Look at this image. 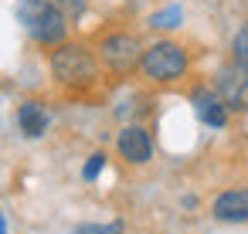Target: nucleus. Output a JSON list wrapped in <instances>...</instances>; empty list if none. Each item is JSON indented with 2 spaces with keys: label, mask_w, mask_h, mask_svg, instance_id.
Here are the masks:
<instances>
[{
  "label": "nucleus",
  "mask_w": 248,
  "mask_h": 234,
  "mask_svg": "<svg viewBox=\"0 0 248 234\" xmlns=\"http://www.w3.org/2000/svg\"><path fill=\"white\" fill-rule=\"evenodd\" d=\"M17 21L38 41L41 48H58L68 38V17L51 4V0H21L17 4Z\"/></svg>",
  "instance_id": "f257e3e1"
},
{
  "label": "nucleus",
  "mask_w": 248,
  "mask_h": 234,
  "mask_svg": "<svg viewBox=\"0 0 248 234\" xmlns=\"http://www.w3.org/2000/svg\"><path fill=\"white\" fill-rule=\"evenodd\" d=\"M48 65H51L55 82L58 85H68V88H85L99 75V58L85 44H75V41H62L51 51V61Z\"/></svg>",
  "instance_id": "f03ea898"
},
{
  "label": "nucleus",
  "mask_w": 248,
  "mask_h": 234,
  "mask_svg": "<svg viewBox=\"0 0 248 234\" xmlns=\"http://www.w3.org/2000/svg\"><path fill=\"white\" fill-rule=\"evenodd\" d=\"M190 68V58H187V48H180L177 41H153L150 48H143V61H140V72L143 78H150L153 85H170V82H180Z\"/></svg>",
  "instance_id": "7ed1b4c3"
},
{
  "label": "nucleus",
  "mask_w": 248,
  "mask_h": 234,
  "mask_svg": "<svg viewBox=\"0 0 248 234\" xmlns=\"http://www.w3.org/2000/svg\"><path fill=\"white\" fill-rule=\"evenodd\" d=\"M99 61L116 72V75H129L133 68H140L143 61V44L136 34H126V31H116V34H106L99 41Z\"/></svg>",
  "instance_id": "20e7f679"
},
{
  "label": "nucleus",
  "mask_w": 248,
  "mask_h": 234,
  "mask_svg": "<svg viewBox=\"0 0 248 234\" xmlns=\"http://www.w3.org/2000/svg\"><path fill=\"white\" fill-rule=\"evenodd\" d=\"M214 88L224 99L228 109L234 112H248V65L241 61H228L224 68H217L214 75Z\"/></svg>",
  "instance_id": "39448f33"
},
{
  "label": "nucleus",
  "mask_w": 248,
  "mask_h": 234,
  "mask_svg": "<svg viewBox=\"0 0 248 234\" xmlns=\"http://www.w3.org/2000/svg\"><path fill=\"white\" fill-rule=\"evenodd\" d=\"M116 149H119V156H123L126 163H133V166H143V163L153 160V139H150V132H146L143 126H136V122H129V126L119 129Z\"/></svg>",
  "instance_id": "423d86ee"
},
{
  "label": "nucleus",
  "mask_w": 248,
  "mask_h": 234,
  "mask_svg": "<svg viewBox=\"0 0 248 234\" xmlns=\"http://www.w3.org/2000/svg\"><path fill=\"white\" fill-rule=\"evenodd\" d=\"M190 105H194V112H197V119L204 122V126H211V129H224L228 126V105H224V99L217 95V88L211 85H201V88H194L190 92Z\"/></svg>",
  "instance_id": "0eeeda50"
},
{
  "label": "nucleus",
  "mask_w": 248,
  "mask_h": 234,
  "mask_svg": "<svg viewBox=\"0 0 248 234\" xmlns=\"http://www.w3.org/2000/svg\"><path fill=\"white\" fill-rule=\"evenodd\" d=\"M211 214L224 224H248V187H231L214 197Z\"/></svg>",
  "instance_id": "6e6552de"
},
{
  "label": "nucleus",
  "mask_w": 248,
  "mask_h": 234,
  "mask_svg": "<svg viewBox=\"0 0 248 234\" xmlns=\"http://www.w3.org/2000/svg\"><path fill=\"white\" fill-rule=\"evenodd\" d=\"M48 126H51V116H48L45 102H38V99L21 102V109H17V129H21L28 139H41V136L48 132Z\"/></svg>",
  "instance_id": "1a4fd4ad"
},
{
  "label": "nucleus",
  "mask_w": 248,
  "mask_h": 234,
  "mask_svg": "<svg viewBox=\"0 0 248 234\" xmlns=\"http://www.w3.org/2000/svg\"><path fill=\"white\" fill-rule=\"evenodd\" d=\"M180 21H184V11H180V7H167V11H160V14L150 17V28H156V31H170V28H177Z\"/></svg>",
  "instance_id": "9d476101"
},
{
  "label": "nucleus",
  "mask_w": 248,
  "mask_h": 234,
  "mask_svg": "<svg viewBox=\"0 0 248 234\" xmlns=\"http://www.w3.org/2000/svg\"><path fill=\"white\" fill-rule=\"evenodd\" d=\"M51 4L68 17V24H75V21H82L85 17V7H89V0H51Z\"/></svg>",
  "instance_id": "9b49d317"
},
{
  "label": "nucleus",
  "mask_w": 248,
  "mask_h": 234,
  "mask_svg": "<svg viewBox=\"0 0 248 234\" xmlns=\"http://www.w3.org/2000/svg\"><path fill=\"white\" fill-rule=\"evenodd\" d=\"M231 61L248 65V21L238 28V34H234V41H231Z\"/></svg>",
  "instance_id": "f8f14e48"
},
{
  "label": "nucleus",
  "mask_w": 248,
  "mask_h": 234,
  "mask_svg": "<svg viewBox=\"0 0 248 234\" xmlns=\"http://www.w3.org/2000/svg\"><path fill=\"white\" fill-rule=\"evenodd\" d=\"M123 220H109V224H78L75 234H123Z\"/></svg>",
  "instance_id": "ddd939ff"
},
{
  "label": "nucleus",
  "mask_w": 248,
  "mask_h": 234,
  "mask_svg": "<svg viewBox=\"0 0 248 234\" xmlns=\"http://www.w3.org/2000/svg\"><path fill=\"white\" fill-rule=\"evenodd\" d=\"M102 170H106V153H92V156L85 160V166H82V180H89V183H92Z\"/></svg>",
  "instance_id": "4468645a"
},
{
  "label": "nucleus",
  "mask_w": 248,
  "mask_h": 234,
  "mask_svg": "<svg viewBox=\"0 0 248 234\" xmlns=\"http://www.w3.org/2000/svg\"><path fill=\"white\" fill-rule=\"evenodd\" d=\"M0 231H7V220H4V214H0Z\"/></svg>",
  "instance_id": "2eb2a0df"
},
{
  "label": "nucleus",
  "mask_w": 248,
  "mask_h": 234,
  "mask_svg": "<svg viewBox=\"0 0 248 234\" xmlns=\"http://www.w3.org/2000/svg\"><path fill=\"white\" fill-rule=\"evenodd\" d=\"M0 234H7V231H0Z\"/></svg>",
  "instance_id": "dca6fc26"
}]
</instances>
